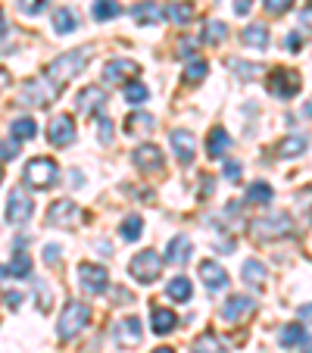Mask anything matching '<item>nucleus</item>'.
<instances>
[{
	"label": "nucleus",
	"instance_id": "nucleus-1",
	"mask_svg": "<svg viewBox=\"0 0 312 353\" xmlns=\"http://www.w3.org/2000/svg\"><path fill=\"white\" fill-rule=\"evenodd\" d=\"M87 63H91V47L66 50V54H60L56 60H50V66H47V79L54 81L56 88H63L69 79H75V75H79Z\"/></svg>",
	"mask_w": 312,
	"mask_h": 353
},
{
	"label": "nucleus",
	"instance_id": "nucleus-2",
	"mask_svg": "<svg viewBox=\"0 0 312 353\" xmlns=\"http://www.w3.org/2000/svg\"><path fill=\"white\" fill-rule=\"evenodd\" d=\"M22 179H25V185L34 188V191H47V188H54L56 181H60V166H56V160H50V157H34V160L25 163Z\"/></svg>",
	"mask_w": 312,
	"mask_h": 353
},
{
	"label": "nucleus",
	"instance_id": "nucleus-3",
	"mask_svg": "<svg viewBox=\"0 0 312 353\" xmlns=\"http://www.w3.org/2000/svg\"><path fill=\"white\" fill-rule=\"evenodd\" d=\"M87 322H91V307L81 300H69L60 322H56V334H60V341H72L75 334L85 332Z\"/></svg>",
	"mask_w": 312,
	"mask_h": 353
},
{
	"label": "nucleus",
	"instance_id": "nucleus-4",
	"mask_svg": "<svg viewBox=\"0 0 312 353\" xmlns=\"http://www.w3.org/2000/svg\"><path fill=\"white\" fill-rule=\"evenodd\" d=\"M163 256L156 254V250H141V254L132 256V263H128V272H132V279L138 281V285H153V281L163 275Z\"/></svg>",
	"mask_w": 312,
	"mask_h": 353
},
{
	"label": "nucleus",
	"instance_id": "nucleus-5",
	"mask_svg": "<svg viewBox=\"0 0 312 353\" xmlns=\"http://www.w3.org/2000/svg\"><path fill=\"white\" fill-rule=\"evenodd\" d=\"M250 232L259 241H281L293 234V219L287 213H275V216H266V219H256L250 225Z\"/></svg>",
	"mask_w": 312,
	"mask_h": 353
},
{
	"label": "nucleus",
	"instance_id": "nucleus-6",
	"mask_svg": "<svg viewBox=\"0 0 312 353\" xmlns=\"http://www.w3.org/2000/svg\"><path fill=\"white\" fill-rule=\"evenodd\" d=\"M56 94H60V88L50 79H32L22 88V103H28V107H47V103L56 100Z\"/></svg>",
	"mask_w": 312,
	"mask_h": 353
},
{
	"label": "nucleus",
	"instance_id": "nucleus-7",
	"mask_svg": "<svg viewBox=\"0 0 312 353\" xmlns=\"http://www.w3.org/2000/svg\"><path fill=\"white\" fill-rule=\"evenodd\" d=\"M81 219V210L79 203H72V200H54L50 203V210H47V225L50 228H75V222Z\"/></svg>",
	"mask_w": 312,
	"mask_h": 353
},
{
	"label": "nucleus",
	"instance_id": "nucleus-8",
	"mask_svg": "<svg viewBox=\"0 0 312 353\" xmlns=\"http://www.w3.org/2000/svg\"><path fill=\"white\" fill-rule=\"evenodd\" d=\"M32 213H34V203L25 194V188H13L7 200V222L10 225H25L32 219Z\"/></svg>",
	"mask_w": 312,
	"mask_h": 353
},
{
	"label": "nucleus",
	"instance_id": "nucleus-9",
	"mask_svg": "<svg viewBox=\"0 0 312 353\" xmlns=\"http://www.w3.org/2000/svg\"><path fill=\"white\" fill-rule=\"evenodd\" d=\"M300 72H293V69H275L272 75H269V94H275V97H281V100H287V97H293V94L300 91Z\"/></svg>",
	"mask_w": 312,
	"mask_h": 353
},
{
	"label": "nucleus",
	"instance_id": "nucleus-10",
	"mask_svg": "<svg viewBox=\"0 0 312 353\" xmlns=\"http://www.w3.org/2000/svg\"><path fill=\"white\" fill-rule=\"evenodd\" d=\"M79 281L87 294H103L110 288V272L97 263H81L79 266Z\"/></svg>",
	"mask_w": 312,
	"mask_h": 353
},
{
	"label": "nucleus",
	"instance_id": "nucleus-11",
	"mask_svg": "<svg viewBox=\"0 0 312 353\" xmlns=\"http://www.w3.org/2000/svg\"><path fill=\"white\" fill-rule=\"evenodd\" d=\"M169 144H172L181 166H191L194 157H197V134L187 132V128H175V132L169 134Z\"/></svg>",
	"mask_w": 312,
	"mask_h": 353
},
{
	"label": "nucleus",
	"instance_id": "nucleus-12",
	"mask_svg": "<svg viewBox=\"0 0 312 353\" xmlns=\"http://www.w3.org/2000/svg\"><path fill=\"white\" fill-rule=\"evenodd\" d=\"M47 141L54 147H69L75 141V119L69 113H60L47 125Z\"/></svg>",
	"mask_w": 312,
	"mask_h": 353
},
{
	"label": "nucleus",
	"instance_id": "nucleus-13",
	"mask_svg": "<svg viewBox=\"0 0 312 353\" xmlns=\"http://www.w3.org/2000/svg\"><path fill=\"white\" fill-rule=\"evenodd\" d=\"M134 166L141 169V172H163V166H166V157H163V150L156 144H141L134 147V154H132Z\"/></svg>",
	"mask_w": 312,
	"mask_h": 353
},
{
	"label": "nucleus",
	"instance_id": "nucleus-14",
	"mask_svg": "<svg viewBox=\"0 0 312 353\" xmlns=\"http://www.w3.org/2000/svg\"><path fill=\"white\" fill-rule=\"evenodd\" d=\"M141 338H144V328H141L138 316H125V319L116 322V328H113L116 347H138Z\"/></svg>",
	"mask_w": 312,
	"mask_h": 353
},
{
	"label": "nucleus",
	"instance_id": "nucleus-15",
	"mask_svg": "<svg viewBox=\"0 0 312 353\" xmlns=\"http://www.w3.org/2000/svg\"><path fill=\"white\" fill-rule=\"evenodd\" d=\"M141 72V66L134 60H125V57H119V60H113V63H107V69H103V81L107 85H119V81H132L134 75Z\"/></svg>",
	"mask_w": 312,
	"mask_h": 353
},
{
	"label": "nucleus",
	"instance_id": "nucleus-16",
	"mask_svg": "<svg viewBox=\"0 0 312 353\" xmlns=\"http://www.w3.org/2000/svg\"><path fill=\"white\" fill-rule=\"evenodd\" d=\"M103 103H107V91L100 85L81 88L79 97H75V110H79V113H97V110H103Z\"/></svg>",
	"mask_w": 312,
	"mask_h": 353
},
{
	"label": "nucleus",
	"instance_id": "nucleus-17",
	"mask_svg": "<svg viewBox=\"0 0 312 353\" xmlns=\"http://www.w3.org/2000/svg\"><path fill=\"white\" fill-rule=\"evenodd\" d=\"M200 281H203L209 291H222V288H228L225 266H219L216 260H203L200 263Z\"/></svg>",
	"mask_w": 312,
	"mask_h": 353
},
{
	"label": "nucleus",
	"instance_id": "nucleus-18",
	"mask_svg": "<svg viewBox=\"0 0 312 353\" xmlns=\"http://www.w3.org/2000/svg\"><path fill=\"white\" fill-rule=\"evenodd\" d=\"M253 307H256V303H253V297H247V294H234L225 307H222V319L234 325V322H240L244 316H250Z\"/></svg>",
	"mask_w": 312,
	"mask_h": 353
},
{
	"label": "nucleus",
	"instance_id": "nucleus-19",
	"mask_svg": "<svg viewBox=\"0 0 312 353\" xmlns=\"http://www.w3.org/2000/svg\"><path fill=\"white\" fill-rule=\"evenodd\" d=\"M132 16L138 19V26H160L166 19V10L156 3V0H144V3H134Z\"/></svg>",
	"mask_w": 312,
	"mask_h": 353
},
{
	"label": "nucleus",
	"instance_id": "nucleus-20",
	"mask_svg": "<svg viewBox=\"0 0 312 353\" xmlns=\"http://www.w3.org/2000/svg\"><path fill=\"white\" fill-rule=\"evenodd\" d=\"M191 254H194V244H191L187 234H175V238L169 241L166 260L172 263V266H185V263H191Z\"/></svg>",
	"mask_w": 312,
	"mask_h": 353
},
{
	"label": "nucleus",
	"instance_id": "nucleus-21",
	"mask_svg": "<svg viewBox=\"0 0 312 353\" xmlns=\"http://www.w3.org/2000/svg\"><path fill=\"white\" fill-rule=\"evenodd\" d=\"M175 325H178V316H175V310H166V307H153L150 310V328L156 334L175 332Z\"/></svg>",
	"mask_w": 312,
	"mask_h": 353
},
{
	"label": "nucleus",
	"instance_id": "nucleus-22",
	"mask_svg": "<svg viewBox=\"0 0 312 353\" xmlns=\"http://www.w3.org/2000/svg\"><path fill=\"white\" fill-rule=\"evenodd\" d=\"M228 147H231V134H228L225 128H213L209 138H206V157H209V160H222Z\"/></svg>",
	"mask_w": 312,
	"mask_h": 353
},
{
	"label": "nucleus",
	"instance_id": "nucleus-23",
	"mask_svg": "<svg viewBox=\"0 0 312 353\" xmlns=\"http://www.w3.org/2000/svg\"><path fill=\"white\" fill-rule=\"evenodd\" d=\"M309 147V138L306 134H287L284 141H278L275 144V154L278 157H284V160H291V157H300Z\"/></svg>",
	"mask_w": 312,
	"mask_h": 353
},
{
	"label": "nucleus",
	"instance_id": "nucleus-24",
	"mask_svg": "<svg viewBox=\"0 0 312 353\" xmlns=\"http://www.w3.org/2000/svg\"><path fill=\"white\" fill-rule=\"evenodd\" d=\"M272 200H275V188L269 181H253L247 188V203H253V207H269Z\"/></svg>",
	"mask_w": 312,
	"mask_h": 353
},
{
	"label": "nucleus",
	"instance_id": "nucleus-25",
	"mask_svg": "<svg viewBox=\"0 0 312 353\" xmlns=\"http://www.w3.org/2000/svg\"><path fill=\"white\" fill-rule=\"evenodd\" d=\"M166 19L175 22V26H185V22L194 19V3L191 0H172L166 7Z\"/></svg>",
	"mask_w": 312,
	"mask_h": 353
},
{
	"label": "nucleus",
	"instance_id": "nucleus-26",
	"mask_svg": "<svg viewBox=\"0 0 312 353\" xmlns=\"http://www.w3.org/2000/svg\"><path fill=\"white\" fill-rule=\"evenodd\" d=\"M54 28H56V34L75 32V28H79V13L69 7H56L54 10Z\"/></svg>",
	"mask_w": 312,
	"mask_h": 353
},
{
	"label": "nucleus",
	"instance_id": "nucleus-27",
	"mask_svg": "<svg viewBox=\"0 0 312 353\" xmlns=\"http://www.w3.org/2000/svg\"><path fill=\"white\" fill-rule=\"evenodd\" d=\"M166 294L175 300V303H187V300H191V294H194L191 279H185V275H175V279L166 285Z\"/></svg>",
	"mask_w": 312,
	"mask_h": 353
},
{
	"label": "nucleus",
	"instance_id": "nucleus-28",
	"mask_svg": "<svg viewBox=\"0 0 312 353\" xmlns=\"http://www.w3.org/2000/svg\"><path fill=\"white\" fill-rule=\"evenodd\" d=\"M91 16L97 22H110V19H116V16H122V7L116 3V0H94Z\"/></svg>",
	"mask_w": 312,
	"mask_h": 353
},
{
	"label": "nucleus",
	"instance_id": "nucleus-29",
	"mask_svg": "<svg viewBox=\"0 0 312 353\" xmlns=\"http://www.w3.org/2000/svg\"><path fill=\"white\" fill-rule=\"evenodd\" d=\"M244 44H250V47H256V50H262V47L269 44V28L266 26H259V22H253V26H247L244 28Z\"/></svg>",
	"mask_w": 312,
	"mask_h": 353
},
{
	"label": "nucleus",
	"instance_id": "nucleus-30",
	"mask_svg": "<svg viewBox=\"0 0 312 353\" xmlns=\"http://www.w3.org/2000/svg\"><path fill=\"white\" fill-rule=\"evenodd\" d=\"M153 125H156V119H153L150 113H141V110H138V113H132V116L125 119V132H128V134L153 132Z\"/></svg>",
	"mask_w": 312,
	"mask_h": 353
},
{
	"label": "nucleus",
	"instance_id": "nucleus-31",
	"mask_svg": "<svg viewBox=\"0 0 312 353\" xmlns=\"http://www.w3.org/2000/svg\"><path fill=\"white\" fill-rule=\"evenodd\" d=\"M266 279H269V272H266V266H262L259 260H247L244 263V281H247V285L262 288V285H266Z\"/></svg>",
	"mask_w": 312,
	"mask_h": 353
},
{
	"label": "nucleus",
	"instance_id": "nucleus-32",
	"mask_svg": "<svg viewBox=\"0 0 312 353\" xmlns=\"http://www.w3.org/2000/svg\"><path fill=\"white\" fill-rule=\"evenodd\" d=\"M7 275H13V279H28V275H32V256L16 250L10 266H7Z\"/></svg>",
	"mask_w": 312,
	"mask_h": 353
},
{
	"label": "nucleus",
	"instance_id": "nucleus-33",
	"mask_svg": "<svg viewBox=\"0 0 312 353\" xmlns=\"http://www.w3.org/2000/svg\"><path fill=\"white\" fill-rule=\"evenodd\" d=\"M122 94H125V103H144L147 97H150V88L144 85V81H138V79H132V81H125V88H122Z\"/></svg>",
	"mask_w": 312,
	"mask_h": 353
},
{
	"label": "nucleus",
	"instance_id": "nucleus-34",
	"mask_svg": "<svg viewBox=\"0 0 312 353\" xmlns=\"http://www.w3.org/2000/svg\"><path fill=\"white\" fill-rule=\"evenodd\" d=\"M306 341V328L300 325V322H293V325H284L278 332V344L281 347H297V344H303Z\"/></svg>",
	"mask_w": 312,
	"mask_h": 353
},
{
	"label": "nucleus",
	"instance_id": "nucleus-35",
	"mask_svg": "<svg viewBox=\"0 0 312 353\" xmlns=\"http://www.w3.org/2000/svg\"><path fill=\"white\" fill-rule=\"evenodd\" d=\"M141 234H144V219H141V216H128V219L122 222V228H119V238L132 244V241H138Z\"/></svg>",
	"mask_w": 312,
	"mask_h": 353
},
{
	"label": "nucleus",
	"instance_id": "nucleus-36",
	"mask_svg": "<svg viewBox=\"0 0 312 353\" xmlns=\"http://www.w3.org/2000/svg\"><path fill=\"white\" fill-rule=\"evenodd\" d=\"M206 72H209V63L206 60H191L185 66V75H181V79H185V85H197V81L206 79Z\"/></svg>",
	"mask_w": 312,
	"mask_h": 353
},
{
	"label": "nucleus",
	"instance_id": "nucleus-37",
	"mask_svg": "<svg viewBox=\"0 0 312 353\" xmlns=\"http://www.w3.org/2000/svg\"><path fill=\"white\" fill-rule=\"evenodd\" d=\"M34 132H38V125H34L32 116H19V119L13 122V138L16 141H32Z\"/></svg>",
	"mask_w": 312,
	"mask_h": 353
},
{
	"label": "nucleus",
	"instance_id": "nucleus-38",
	"mask_svg": "<svg viewBox=\"0 0 312 353\" xmlns=\"http://www.w3.org/2000/svg\"><path fill=\"white\" fill-rule=\"evenodd\" d=\"M228 38V26L225 22H209V26L203 28V44H222V41Z\"/></svg>",
	"mask_w": 312,
	"mask_h": 353
},
{
	"label": "nucleus",
	"instance_id": "nucleus-39",
	"mask_svg": "<svg viewBox=\"0 0 312 353\" xmlns=\"http://www.w3.org/2000/svg\"><path fill=\"white\" fill-rule=\"evenodd\" d=\"M194 353H222V341L213 332L200 334V341H194Z\"/></svg>",
	"mask_w": 312,
	"mask_h": 353
},
{
	"label": "nucleus",
	"instance_id": "nucleus-40",
	"mask_svg": "<svg viewBox=\"0 0 312 353\" xmlns=\"http://www.w3.org/2000/svg\"><path fill=\"white\" fill-rule=\"evenodd\" d=\"M16 154H19V141L10 138V141H0V163H10L16 160Z\"/></svg>",
	"mask_w": 312,
	"mask_h": 353
},
{
	"label": "nucleus",
	"instance_id": "nucleus-41",
	"mask_svg": "<svg viewBox=\"0 0 312 353\" xmlns=\"http://www.w3.org/2000/svg\"><path fill=\"white\" fill-rule=\"evenodd\" d=\"M97 138H100V144H113V122L107 116L97 119Z\"/></svg>",
	"mask_w": 312,
	"mask_h": 353
},
{
	"label": "nucleus",
	"instance_id": "nucleus-42",
	"mask_svg": "<svg viewBox=\"0 0 312 353\" xmlns=\"http://www.w3.org/2000/svg\"><path fill=\"white\" fill-rule=\"evenodd\" d=\"M47 3H50V0H19V10L25 16H38L47 10Z\"/></svg>",
	"mask_w": 312,
	"mask_h": 353
},
{
	"label": "nucleus",
	"instance_id": "nucleus-43",
	"mask_svg": "<svg viewBox=\"0 0 312 353\" xmlns=\"http://www.w3.org/2000/svg\"><path fill=\"white\" fill-rule=\"evenodd\" d=\"M293 7V0H266V13L269 16H284Z\"/></svg>",
	"mask_w": 312,
	"mask_h": 353
},
{
	"label": "nucleus",
	"instance_id": "nucleus-44",
	"mask_svg": "<svg viewBox=\"0 0 312 353\" xmlns=\"http://www.w3.org/2000/svg\"><path fill=\"white\" fill-rule=\"evenodd\" d=\"M228 66H231L234 72H240L244 79H250V75H259V66H256V63H250V66H247V63H240V60H231Z\"/></svg>",
	"mask_w": 312,
	"mask_h": 353
},
{
	"label": "nucleus",
	"instance_id": "nucleus-45",
	"mask_svg": "<svg viewBox=\"0 0 312 353\" xmlns=\"http://www.w3.org/2000/svg\"><path fill=\"white\" fill-rule=\"evenodd\" d=\"M44 263H47V266H60V247L47 244L44 247Z\"/></svg>",
	"mask_w": 312,
	"mask_h": 353
},
{
	"label": "nucleus",
	"instance_id": "nucleus-46",
	"mask_svg": "<svg viewBox=\"0 0 312 353\" xmlns=\"http://www.w3.org/2000/svg\"><path fill=\"white\" fill-rule=\"evenodd\" d=\"M3 303H7L10 310H19L22 303H25V297H22L19 291H7V294H3Z\"/></svg>",
	"mask_w": 312,
	"mask_h": 353
},
{
	"label": "nucleus",
	"instance_id": "nucleus-47",
	"mask_svg": "<svg viewBox=\"0 0 312 353\" xmlns=\"http://www.w3.org/2000/svg\"><path fill=\"white\" fill-rule=\"evenodd\" d=\"M225 179L228 181H240V163H234V160L225 163Z\"/></svg>",
	"mask_w": 312,
	"mask_h": 353
},
{
	"label": "nucleus",
	"instance_id": "nucleus-48",
	"mask_svg": "<svg viewBox=\"0 0 312 353\" xmlns=\"http://www.w3.org/2000/svg\"><path fill=\"white\" fill-rule=\"evenodd\" d=\"M300 47H303V34H287V50H300Z\"/></svg>",
	"mask_w": 312,
	"mask_h": 353
},
{
	"label": "nucleus",
	"instance_id": "nucleus-49",
	"mask_svg": "<svg viewBox=\"0 0 312 353\" xmlns=\"http://www.w3.org/2000/svg\"><path fill=\"white\" fill-rule=\"evenodd\" d=\"M250 3H253V0H234V13L247 16V13H250Z\"/></svg>",
	"mask_w": 312,
	"mask_h": 353
},
{
	"label": "nucleus",
	"instance_id": "nucleus-50",
	"mask_svg": "<svg viewBox=\"0 0 312 353\" xmlns=\"http://www.w3.org/2000/svg\"><path fill=\"white\" fill-rule=\"evenodd\" d=\"M297 316H300V322H312V303H303L297 310Z\"/></svg>",
	"mask_w": 312,
	"mask_h": 353
},
{
	"label": "nucleus",
	"instance_id": "nucleus-51",
	"mask_svg": "<svg viewBox=\"0 0 312 353\" xmlns=\"http://www.w3.org/2000/svg\"><path fill=\"white\" fill-rule=\"evenodd\" d=\"M38 285V297H41V310H47V303H50V297H47V288H44V281H34Z\"/></svg>",
	"mask_w": 312,
	"mask_h": 353
},
{
	"label": "nucleus",
	"instance_id": "nucleus-52",
	"mask_svg": "<svg viewBox=\"0 0 312 353\" xmlns=\"http://www.w3.org/2000/svg\"><path fill=\"white\" fill-rule=\"evenodd\" d=\"M194 54V41H181V47H178V57H185V60H187V57H191Z\"/></svg>",
	"mask_w": 312,
	"mask_h": 353
},
{
	"label": "nucleus",
	"instance_id": "nucleus-53",
	"mask_svg": "<svg viewBox=\"0 0 312 353\" xmlns=\"http://www.w3.org/2000/svg\"><path fill=\"white\" fill-rule=\"evenodd\" d=\"M3 34H7V16L0 13V38H3Z\"/></svg>",
	"mask_w": 312,
	"mask_h": 353
},
{
	"label": "nucleus",
	"instance_id": "nucleus-54",
	"mask_svg": "<svg viewBox=\"0 0 312 353\" xmlns=\"http://www.w3.org/2000/svg\"><path fill=\"white\" fill-rule=\"evenodd\" d=\"M303 353H312V338H306V341H303Z\"/></svg>",
	"mask_w": 312,
	"mask_h": 353
},
{
	"label": "nucleus",
	"instance_id": "nucleus-55",
	"mask_svg": "<svg viewBox=\"0 0 312 353\" xmlns=\"http://www.w3.org/2000/svg\"><path fill=\"white\" fill-rule=\"evenodd\" d=\"M153 353H175L172 347H160V350H153Z\"/></svg>",
	"mask_w": 312,
	"mask_h": 353
},
{
	"label": "nucleus",
	"instance_id": "nucleus-56",
	"mask_svg": "<svg viewBox=\"0 0 312 353\" xmlns=\"http://www.w3.org/2000/svg\"><path fill=\"white\" fill-rule=\"evenodd\" d=\"M0 275H7V266H0Z\"/></svg>",
	"mask_w": 312,
	"mask_h": 353
},
{
	"label": "nucleus",
	"instance_id": "nucleus-57",
	"mask_svg": "<svg viewBox=\"0 0 312 353\" xmlns=\"http://www.w3.org/2000/svg\"><path fill=\"white\" fill-rule=\"evenodd\" d=\"M3 79H7V75H3V72H0V85H3Z\"/></svg>",
	"mask_w": 312,
	"mask_h": 353
},
{
	"label": "nucleus",
	"instance_id": "nucleus-58",
	"mask_svg": "<svg viewBox=\"0 0 312 353\" xmlns=\"http://www.w3.org/2000/svg\"><path fill=\"white\" fill-rule=\"evenodd\" d=\"M0 181H3V169H0Z\"/></svg>",
	"mask_w": 312,
	"mask_h": 353
}]
</instances>
